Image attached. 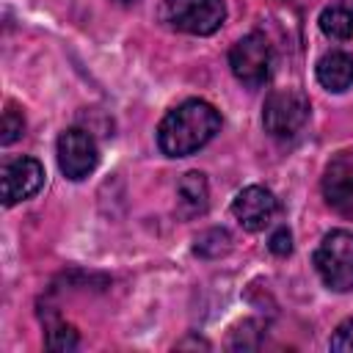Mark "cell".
<instances>
[{"label": "cell", "mask_w": 353, "mask_h": 353, "mask_svg": "<svg viewBox=\"0 0 353 353\" xmlns=\"http://www.w3.org/2000/svg\"><path fill=\"white\" fill-rule=\"evenodd\" d=\"M22 132H25V116H22V110H17L14 105H8L6 113H3V135H0L3 146L14 143Z\"/></svg>", "instance_id": "5bb4252c"}, {"label": "cell", "mask_w": 353, "mask_h": 353, "mask_svg": "<svg viewBox=\"0 0 353 353\" xmlns=\"http://www.w3.org/2000/svg\"><path fill=\"white\" fill-rule=\"evenodd\" d=\"M77 345H80V336H77V331L72 325L58 323V325H52L47 331V347L50 350H74Z\"/></svg>", "instance_id": "4fadbf2b"}, {"label": "cell", "mask_w": 353, "mask_h": 353, "mask_svg": "<svg viewBox=\"0 0 353 353\" xmlns=\"http://www.w3.org/2000/svg\"><path fill=\"white\" fill-rule=\"evenodd\" d=\"M314 74L325 91H347L353 85V55L345 50H331L317 61Z\"/></svg>", "instance_id": "30bf717a"}, {"label": "cell", "mask_w": 353, "mask_h": 353, "mask_svg": "<svg viewBox=\"0 0 353 353\" xmlns=\"http://www.w3.org/2000/svg\"><path fill=\"white\" fill-rule=\"evenodd\" d=\"M268 248L276 254V256H287L290 251H292V234H290V229H276L273 234H270V243H268Z\"/></svg>", "instance_id": "2e32d148"}, {"label": "cell", "mask_w": 353, "mask_h": 353, "mask_svg": "<svg viewBox=\"0 0 353 353\" xmlns=\"http://www.w3.org/2000/svg\"><path fill=\"white\" fill-rule=\"evenodd\" d=\"M309 113L312 105L301 88H276L262 105V124L270 138L290 141L306 127Z\"/></svg>", "instance_id": "7a4b0ae2"}, {"label": "cell", "mask_w": 353, "mask_h": 353, "mask_svg": "<svg viewBox=\"0 0 353 353\" xmlns=\"http://www.w3.org/2000/svg\"><path fill=\"white\" fill-rule=\"evenodd\" d=\"M320 30L323 36L334 39V41H347L353 39V3L347 0H334L331 6H325L320 11Z\"/></svg>", "instance_id": "8fae6325"}, {"label": "cell", "mask_w": 353, "mask_h": 353, "mask_svg": "<svg viewBox=\"0 0 353 353\" xmlns=\"http://www.w3.org/2000/svg\"><path fill=\"white\" fill-rule=\"evenodd\" d=\"M176 196H179V210H182L188 218L204 215V212H207V204H210V190H207L204 174H199V171L185 174V176L179 179Z\"/></svg>", "instance_id": "7c38bea8"}, {"label": "cell", "mask_w": 353, "mask_h": 353, "mask_svg": "<svg viewBox=\"0 0 353 353\" xmlns=\"http://www.w3.org/2000/svg\"><path fill=\"white\" fill-rule=\"evenodd\" d=\"M276 212H279V201L262 185L243 188L234 196V201H232V215H234V221L245 232H262L265 226H270V221L276 218Z\"/></svg>", "instance_id": "9c48e42d"}, {"label": "cell", "mask_w": 353, "mask_h": 353, "mask_svg": "<svg viewBox=\"0 0 353 353\" xmlns=\"http://www.w3.org/2000/svg\"><path fill=\"white\" fill-rule=\"evenodd\" d=\"M55 157H58L61 174L72 182H80L97 168L99 149H97V141H94L91 132H85L80 127H72V130L61 132V138L55 143Z\"/></svg>", "instance_id": "8992f818"}, {"label": "cell", "mask_w": 353, "mask_h": 353, "mask_svg": "<svg viewBox=\"0 0 353 353\" xmlns=\"http://www.w3.org/2000/svg\"><path fill=\"white\" fill-rule=\"evenodd\" d=\"M314 270L328 290L350 292L353 290V232L347 229L328 232L314 251Z\"/></svg>", "instance_id": "277c9868"}, {"label": "cell", "mask_w": 353, "mask_h": 353, "mask_svg": "<svg viewBox=\"0 0 353 353\" xmlns=\"http://www.w3.org/2000/svg\"><path fill=\"white\" fill-rule=\"evenodd\" d=\"M331 350H342V353H350L353 350V317L350 320H345L336 331H334V336H331Z\"/></svg>", "instance_id": "9a60e30c"}, {"label": "cell", "mask_w": 353, "mask_h": 353, "mask_svg": "<svg viewBox=\"0 0 353 353\" xmlns=\"http://www.w3.org/2000/svg\"><path fill=\"white\" fill-rule=\"evenodd\" d=\"M44 185V165L36 157H14L6 160L0 168V188H3V204L14 207Z\"/></svg>", "instance_id": "52a82bcc"}, {"label": "cell", "mask_w": 353, "mask_h": 353, "mask_svg": "<svg viewBox=\"0 0 353 353\" xmlns=\"http://www.w3.org/2000/svg\"><path fill=\"white\" fill-rule=\"evenodd\" d=\"M160 22L176 33L190 36H210L226 19L223 0H163L160 3Z\"/></svg>", "instance_id": "3957f363"}, {"label": "cell", "mask_w": 353, "mask_h": 353, "mask_svg": "<svg viewBox=\"0 0 353 353\" xmlns=\"http://www.w3.org/2000/svg\"><path fill=\"white\" fill-rule=\"evenodd\" d=\"M320 188H323V196L331 204V210H336L339 215L353 221V149L339 152L328 160Z\"/></svg>", "instance_id": "ba28073f"}, {"label": "cell", "mask_w": 353, "mask_h": 353, "mask_svg": "<svg viewBox=\"0 0 353 353\" xmlns=\"http://www.w3.org/2000/svg\"><path fill=\"white\" fill-rule=\"evenodd\" d=\"M119 3H132V0H119Z\"/></svg>", "instance_id": "e0dca14e"}, {"label": "cell", "mask_w": 353, "mask_h": 353, "mask_svg": "<svg viewBox=\"0 0 353 353\" xmlns=\"http://www.w3.org/2000/svg\"><path fill=\"white\" fill-rule=\"evenodd\" d=\"M229 66L232 74L248 85V88H259L273 69V50L270 41L262 33H248L243 39H237L229 50Z\"/></svg>", "instance_id": "5b68a950"}, {"label": "cell", "mask_w": 353, "mask_h": 353, "mask_svg": "<svg viewBox=\"0 0 353 353\" xmlns=\"http://www.w3.org/2000/svg\"><path fill=\"white\" fill-rule=\"evenodd\" d=\"M221 130L218 110L204 99H185L168 110L157 127V146L168 157H188L207 146Z\"/></svg>", "instance_id": "6da1fadb"}]
</instances>
